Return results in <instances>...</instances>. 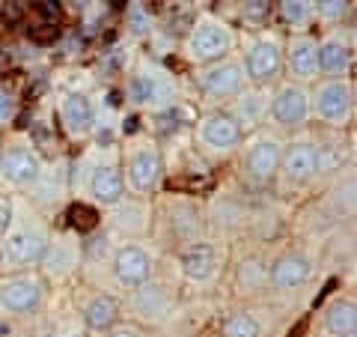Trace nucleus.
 Instances as JSON below:
<instances>
[{"label": "nucleus", "mask_w": 357, "mask_h": 337, "mask_svg": "<svg viewBox=\"0 0 357 337\" xmlns=\"http://www.w3.org/2000/svg\"><path fill=\"white\" fill-rule=\"evenodd\" d=\"M223 337H259V322L250 313H235L223 322Z\"/></svg>", "instance_id": "nucleus-23"}, {"label": "nucleus", "mask_w": 357, "mask_h": 337, "mask_svg": "<svg viewBox=\"0 0 357 337\" xmlns=\"http://www.w3.org/2000/svg\"><path fill=\"white\" fill-rule=\"evenodd\" d=\"M9 114H12V96L6 89H0V123L9 120Z\"/></svg>", "instance_id": "nucleus-29"}, {"label": "nucleus", "mask_w": 357, "mask_h": 337, "mask_svg": "<svg viewBox=\"0 0 357 337\" xmlns=\"http://www.w3.org/2000/svg\"><path fill=\"white\" fill-rule=\"evenodd\" d=\"M161 176V155L155 152L152 146H140L134 155L128 159L125 167V179L134 191H149Z\"/></svg>", "instance_id": "nucleus-5"}, {"label": "nucleus", "mask_w": 357, "mask_h": 337, "mask_svg": "<svg viewBox=\"0 0 357 337\" xmlns=\"http://www.w3.org/2000/svg\"><path fill=\"white\" fill-rule=\"evenodd\" d=\"M316 51H319V45H316L310 36L292 39V45H289V69L295 72L298 78H313V75L319 72Z\"/></svg>", "instance_id": "nucleus-17"}, {"label": "nucleus", "mask_w": 357, "mask_h": 337, "mask_svg": "<svg viewBox=\"0 0 357 337\" xmlns=\"http://www.w3.org/2000/svg\"><path fill=\"white\" fill-rule=\"evenodd\" d=\"M113 268H116V278L125 286H140V284H146V278H149V272H152V263H149V257H146L143 248L125 245V248L116 254Z\"/></svg>", "instance_id": "nucleus-10"}, {"label": "nucleus", "mask_w": 357, "mask_h": 337, "mask_svg": "<svg viewBox=\"0 0 357 337\" xmlns=\"http://www.w3.org/2000/svg\"><path fill=\"white\" fill-rule=\"evenodd\" d=\"M66 218H68V224L75 227L78 233H92L96 227H99V212L89 206V203H72L68 206V212H66Z\"/></svg>", "instance_id": "nucleus-22"}, {"label": "nucleus", "mask_w": 357, "mask_h": 337, "mask_svg": "<svg viewBox=\"0 0 357 337\" xmlns=\"http://www.w3.org/2000/svg\"><path fill=\"white\" fill-rule=\"evenodd\" d=\"M280 155H283V146L271 138H262L250 146V155H247V173L253 179H271L274 170L280 167Z\"/></svg>", "instance_id": "nucleus-15"}, {"label": "nucleus", "mask_w": 357, "mask_h": 337, "mask_svg": "<svg viewBox=\"0 0 357 337\" xmlns=\"http://www.w3.org/2000/svg\"><path fill=\"white\" fill-rule=\"evenodd\" d=\"M304 328H306V320H304V322H301V325H298V328H295V331H292V334H289V337H301V334H304Z\"/></svg>", "instance_id": "nucleus-35"}, {"label": "nucleus", "mask_w": 357, "mask_h": 337, "mask_svg": "<svg viewBox=\"0 0 357 337\" xmlns=\"http://www.w3.org/2000/svg\"><path fill=\"white\" fill-rule=\"evenodd\" d=\"M262 281H265L262 263H259V260H247V263L241 266V284H253V286H259Z\"/></svg>", "instance_id": "nucleus-26"}, {"label": "nucleus", "mask_w": 357, "mask_h": 337, "mask_svg": "<svg viewBox=\"0 0 357 337\" xmlns=\"http://www.w3.org/2000/svg\"><path fill=\"white\" fill-rule=\"evenodd\" d=\"M271 12V3L265 0H253V3H241V15L247 21H262V18Z\"/></svg>", "instance_id": "nucleus-27"}, {"label": "nucleus", "mask_w": 357, "mask_h": 337, "mask_svg": "<svg viewBox=\"0 0 357 337\" xmlns=\"http://www.w3.org/2000/svg\"><path fill=\"white\" fill-rule=\"evenodd\" d=\"M122 191H125V179H122L119 167H99L92 173V197L96 200L113 206V203L122 200Z\"/></svg>", "instance_id": "nucleus-18"}, {"label": "nucleus", "mask_w": 357, "mask_h": 337, "mask_svg": "<svg viewBox=\"0 0 357 337\" xmlns=\"http://www.w3.org/2000/svg\"><path fill=\"white\" fill-rule=\"evenodd\" d=\"M0 176L9 185H30L39 176V159L24 146H12L6 155H0Z\"/></svg>", "instance_id": "nucleus-6"}, {"label": "nucleus", "mask_w": 357, "mask_h": 337, "mask_svg": "<svg viewBox=\"0 0 357 337\" xmlns=\"http://www.w3.org/2000/svg\"><path fill=\"white\" fill-rule=\"evenodd\" d=\"M271 114L283 125H301L310 114V99L301 87H283L271 102Z\"/></svg>", "instance_id": "nucleus-8"}, {"label": "nucleus", "mask_w": 357, "mask_h": 337, "mask_svg": "<svg viewBox=\"0 0 357 337\" xmlns=\"http://www.w3.org/2000/svg\"><path fill=\"white\" fill-rule=\"evenodd\" d=\"M110 337H140L137 331H131V328H119V331H113Z\"/></svg>", "instance_id": "nucleus-33"}, {"label": "nucleus", "mask_w": 357, "mask_h": 337, "mask_svg": "<svg viewBox=\"0 0 357 337\" xmlns=\"http://www.w3.org/2000/svg\"><path fill=\"white\" fill-rule=\"evenodd\" d=\"M45 251H48V239H45V233H36V230L12 233V239L6 242V257L18 266L39 263L45 257Z\"/></svg>", "instance_id": "nucleus-12"}, {"label": "nucleus", "mask_w": 357, "mask_h": 337, "mask_svg": "<svg viewBox=\"0 0 357 337\" xmlns=\"http://www.w3.org/2000/svg\"><path fill=\"white\" fill-rule=\"evenodd\" d=\"M200 138H203V143L211 146V149H232V146L241 141V125H238V120L229 117V114H211V117H205L203 125H200Z\"/></svg>", "instance_id": "nucleus-7"}, {"label": "nucleus", "mask_w": 357, "mask_h": 337, "mask_svg": "<svg viewBox=\"0 0 357 337\" xmlns=\"http://www.w3.org/2000/svg\"><path fill=\"white\" fill-rule=\"evenodd\" d=\"M48 251H51V248H48ZM51 254H54V257H42V260L48 263V272H51V275H66L68 268L75 266V248H72L68 242L54 245Z\"/></svg>", "instance_id": "nucleus-24"}, {"label": "nucleus", "mask_w": 357, "mask_h": 337, "mask_svg": "<svg viewBox=\"0 0 357 337\" xmlns=\"http://www.w3.org/2000/svg\"><path fill=\"white\" fill-rule=\"evenodd\" d=\"M60 117L72 134H89L96 125V107L84 93H68L60 105Z\"/></svg>", "instance_id": "nucleus-11"}, {"label": "nucleus", "mask_w": 357, "mask_h": 337, "mask_svg": "<svg viewBox=\"0 0 357 337\" xmlns=\"http://www.w3.org/2000/svg\"><path fill=\"white\" fill-rule=\"evenodd\" d=\"M354 107V87L340 84V81H327L316 89V114L322 120H345Z\"/></svg>", "instance_id": "nucleus-3"}, {"label": "nucleus", "mask_w": 357, "mask_h": 337, "mask_svg": "<svg viewBox=\"0 0 357 337\" xmlns=\"http://www.w3.org/2000/svg\"><path fill=\"white\" fill-rule=\"evenodd\" d=\"M30 39L39 42V45H51L60 39V27H54V24H42V27H33L30 30Z\"/></svg>", "instance_id": "nucleus-28"}, {"label": "nucleus", "mask_w": 357, "mask_h": 337, "mask_svg": "<svg viewBox=\"0 0 357 337\" xmlns=\"http://www.w3.org/2000/svg\"><path fill=\"white\" fill-rule=\"evenodd\" d=\"M232 48V30L221 21H200L187 36V54L194 60H218Z\"/></svg>", "instance_id": "nucleus-1"}, {"label": "nucleus", "mask_w": 357, "mask_h": 337, "mask_svg": "<svg viewBox=\"0 0 357 337\" xmlns=\"http://www.w3.org/2000/svg\"><path fill=\"white\" fill-rule=\"evenodd\" d=\"M327 331H334L337 337H354L357 328V304L354 299H340L327 307V317H324Z\"/></svg>", "instance_id": "nucleus-19"}, {"label": "nucleus", "mask_w": 357, "mask_h": 337, "mask_svg": "<svg viewBox=\"0 0 357 337\" xmlns=\"http://www.w3.org/2000/svg\"><path fill=\"white\" fill-rule=\"evenodd\" d=\"M215 268H218V254L208 242H197L182 254V272L185 278L203 284V281H211L215 278Z\"/></svg>", "instance_id": "nucleus-13"}, {"label": "nucleus", "mask_w": 357, "mask_h": 337, "mask_svg": "<svg viewBox=\"0 0 357 337\" xmlns=\"http://www.w3.org/2000/svg\"><path fill=\"white\" fill-rule=\"evenodd\" d=\"M6 66H9V60H6V57L0 54V69H6Z\"/></svg>", "instance_id": "nucleus-36"}, {"label": "nucleus", "mask_w": 357, "mask_h": 337, "mask_svg": "<svg viewBox=\"0 0 357 337\" xmlns=\"http://www.w3.org/2000/svg\"><path fill=\"white\" fill-rule=\"evenodd\" d=\"M137 123H140L137 117H128V120H125V131H128V134H131V131H137Z\"/></svg>", "instance_id": "nucleus-34"}, {"label": "nucleus", "mask_w": 357, "mask_h": 337, "mask_svg": "<svg viewBox=\"0 0 357 337\" xmlns=\"http://www.w3.org/2000/svg\"><path fill=\"white\" fill-rule=\"evenodd\" d=\"M9 224H12V209L6 203H0V236L9 233Z\"/></svg>", "instance_id": "nucleus-30"}, {"label": "nucleus", "mask_w": 357, "mask_h": 337, "mask_svg": "<svg viewBox=\"0 0 357 337\" xmlns=\"http://www.w3.org/2000/svg\"><path fill=\"white\" fill-rule=\"evenodd\" d=\"M0 263H3V251H0Z\"/></svg>", "instance_id": "nucleus-37"}, {"label": "nucleus", "mask_w": 357, "mask_h": 337, "mask_svg": "<svg viewBox=\"0 0 357 337\" xmlns=\"http://www.w3.org/2000/svg\"><path fill=\"white\" fill-rule=\"evenodd\" d=\"M86 325L92 328V331H107L119 317V302L113 296H99V299H92V302L86 304Z\"/></svg>", "instance_id": "nucleus-21"}, {"label": "nucleus", "mask_w": 357, "mask_h": 337, "mask_svg": "<svg viewBox=\"0 0 357 337\" xmlns=\"http://www.w3.org/2000/svg\"><path fill=\"white\" fill-rule=\"evenodd\" d=\"M280 12L289 24H304L306 15H310V3H301V0H286L280 3Z\"/></svg>", "instance_id": "nucleus-25"}, {"label": "nucleus", "mask_w": 357, "mask_h": 337, "mask_svg": "<svg viewBox=\"0 0 357 337\" xmlns=\"http://www.w3.org/2000/svg\"><path fill=\"white\" fill-rule=\"evenodd\" d=\"M36 9H39L42 15H54V12H57V3H36Z\"/></svg>", "instance_id": "nucleus-32"}, {"label": "nucleus", "mask_w": 357, "mask_h": 337, "mask_svg": "<svg viewBox=\"0 0 357 337\" xmlns=\"http://www.w3.org/2000/svg\"><path fill=\"white\" fill-rule=\"evenodd\" d=\"M42 281L33 275H15L0 284V307L9 313H30L42 302Z\"/></svg>", "instance_id": "nucleus-2"}, {"label": "nucleus", "mask_w": 357, "mask_h": 337, "mask_svg": "<svg viewBox=\"0 0 357 337\" xmlns=\"http://www.w3.org/2000/svg\"><path fill=\"white\" fill-rule=\"evenodd\" d=\"M316 60H319V69L324 75H340L351 66V51L342 39H324L316 51Z\"/></svg>", "instance_id": "nucleus-20"}, {"label": "nucleus", "mask_w": 357, "mask_h": 337, "mask_svg": "<svg viewBox=\"0 0 357 337\" xmlns=\"http://www.w3.org/2000/svg\"><path fill=\"white\" fill-rule=\"evenodd\" d=\"M244 84V75L235 63H221V66H211L200 75V87L211 96H235Z\"/></svg>", "instance_id": "nucleus-14"}, {"label": "nucleus", "mask_w": 357, "mask_h": 337, "mask_svg": "<svg viewBox=\"0 0 357 337\" xmlns=\"http://www.w3.org/2000/svg\"><path fill=\"white\" fill-rule=\"evenodd\" d=\"M280 164H283L289 182L301 185L306 179H313V173L319 170V152H316L313 143H292L289 149L280 155Z\"/></svg>", "instance_id": "nucleus-9"}, {"label": "nucleus", "mask_w": 357, "mask_h": 337, "mask_svg": "<svg viewBox=\"0 0 357 337\" xmlns=\"http://www.w3.org/2000/svg\"><path fill=\"white\" fill-rule=\"evenodd\" d=\"M244 66H247V75L253 81H268L283 66V51H280V45L274 39H259L247 48Z\"/></svg>", "instance_id": "nucleus-4"}, {"label": "nucleus", "mask_w": 357, "mask_h": 337, "mask_svg": "<svg viewBox=\"0 0 357 337\" xmlns=\"http://www.w3.org/2000/svg\"><path fill=\"white\" fill-rule=\"evenodd\" d=\"M345 12V3H322V15H342Z\"/></svg>", "instance_id": "nucleus-31"}, {"label": "nucleus", "mask_w": 357, "mask_h": 337, "mask_svg": "<svg viewBox=\"0 0 357 337\" xmlns=\"http://www.w3.org/2000/svg\"><path fill=\"white\" fill-rule=\"evenodd\" d=\"M310 275H313L310 263H306L304 257H298V254L280 257L271 268V281H274V286H280V289H295V286L306 284Z\"/></svg>", "instance_id": "nucleus-16"}]
</instances>
